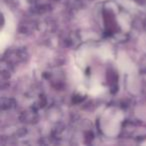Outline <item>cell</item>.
Wrapping results in <instances>:
<instances>
[{
    "mask_svg": "<svg viewBox=\"0 0 146 146\" xmlns=\"http://www.w3.org/2000/svg\"><path fill=\"white\" fill-rule=\"evenodd\" d=\"M14 100L10 99V98H5V99H2L1 101V105H2V109H9V108L13 107L14 105Z\"/></svg>",
    "mask_w": 146,
    "mask_h": 146,
    "instance_id": "3",
    "label": "cell"
},
{
    "mask_svg": "<svg viewBox=\"0 0 146 146\" xmlns=\"http://www.w3.org/2000/svg\"><path fill=\"white\" fill-rule=\"evenodd\" d=\"M21 120L25 121L27 123H34L37 120V116L33 112H26V113H23L21 116Z\"/></svg>",
    "mask_w": 146,
    "mask_h": 146,
    "instance_id": "1",
    "label": "cell"
},
{
    "mask_svg": "<svg viewBox=\"0 0 146 146\" xmlns=\"http://www.w3.org/2000/svg\"><path fill=\"white\" fill-rule=\"evenodd\" d=\"M34 30V27H33L32 22H25L24 24L21 25L20 31L23 33H30Z\"/></svg>",
    "mask_w": 146,
    "mask_h": 146,
    "instance_id": "2",
    "label": "cell"
}]
</instances>
